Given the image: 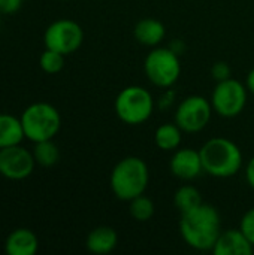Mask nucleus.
I'll list each match as a JSON object with an SVG mask.
<instances>
[{"label":"nucleus","mask_w":254,"mask_h":255,"mask_svg":"<svg viewBox=\"0 0 254 255\" xmlns=\"http://www.w3.org/2000/svg\"><path fill=\"white\" fill-rule=\"evenodd\" d=\"M180 233L183 241L196 251H213L217 238L222 233V220L219 211L202 203L198 208L181 214Z\"/></svg>","instance_id":"nucleus-1"},{"label":"nucleus","mask_w":254,"mask_h":255,"mask_svg":"<svg viewBox=\"0 0 254 255\" xmlns=\"http://www.w3.org/2000/svg\"><path fill=\"white\" fill-rule=\"evenodd\" d=\"M199 152L204 172L213 178H232L241 170L244 164L241 148L234 140L223 136L207 140Z\"/></svg>","instance_id":"nucleus-2"},{"label":"nucleus","mask_w":254,"mask_h":255,"mask_svg":"<svg viewBox=\"0 0 254 255\" xmlns=\"http://www.w3.org/2000/svg\"><path fill=\"white\" fill-rule=\"evenodd\" d=\"M150 182V170L141 157H126L120 160L109 176V185L114 196L121 202H130L135 197L145 194Z\"/></svg>","instance_id":"nucleus-3"},{"label":"nucleus","mask_w":254,"mask_h":255,"mask_svg":"<svg viewBox=\"0 0 254 255\" xmlns=\"http://www.w3.org/2000/svg\"><path fill=\"white\" fill-rule=\"evenodd\" d=\"M19 120L25 139L33 143L54 139L61 127L60 112L55 106L45 102L31 103L27 106Z\"/></svg>","instance_id":"nucleus-4"},{"label":"nucleus","mask_w":254,"mask_h":255,"mask_svg":"<svg viewBox=\"0 0 254 255\" xmlns=\"http://www.w3.org/2000/svg\"><path fill=\"white\" fill-rule=\"evenodd\" d=\"M156 108L153 94L141 85H129L123 88L114 103L117 117L129 126H139L150 120Z\"/></svg>","instance_id":"nucleus-5"},{"label":"nucleus","mask_w":254,"mask_h":255,"mask_svg":"<svg viewBox=\"0 0 254 255\" xmlns=\"http://www.w3.org/2000/svg\"><path fill=\"white\" fill-rule=\"evenodd\" d=\"M144 72L148 81L159 88H172L181 76L180 55L169 46H154L144 60Z\"/></svg>","instance_id":"nucleus-6"},{"label":"nucleus","mask_w":254,"mask_h":255,"mask_svg":"<svg viewBox=\"0 0 254 255\" xmlns=\"http://www.w3.org/2000/svg\"><path fill=\"white\" fill-rule=\"evenodd\" d=\"M249 97V88L238 79L229 78L216 84L211 94V105L217 115L235 118L243 114Z\"/></svg>","instance_id":"nucleus-7"},{"label":"nucleus","mask_w":254,"mask_h":255,"mask_svg":"<svg viewBox=\"0 0 254 255\" xmlns=\"http://www.w3.org/2000/svg\"><path fill=\"white\" fill-rule=\"evenodd\" d=\"M84 42V30L82 27L67 18L57 19L51 22L43 33L45 48L57 51L63 55H70L76 52Z\"/></svg>","instance_id":"nucleus-8"},{"label":"nucleus","mask_w":254,"mask_h":255,"mask_svg":"<svg viewBox=\"0 0 254 255\" xmlns=\"http://www.w3.org/2000/svg\"><path fill=\"white\" fill-rule=\"evenodd\" d=\"M213 112L211 100L195 94L181 100L175 111L174 121L184 133H199L211 121Z\"/></svg>","instance_id":"nucleus-9"},{"label":"nucleus","mask_w":254,"mask_h":255,"mask_svg":"<svg viewBox=\"0 0 254 255\" xmlns=\"http://www.w3.org/2000/svg\"><path fill=\"white\" fill-rule=\"evenodd\" d=\"M36 160L28 149L13 145L0 149V175L10 181H22L34 170Z\"/></svg>","instance_id":"nucleus-10"},{"label":"nucleus","mask_w":254,"mask_h":255,"mask_svg":"<svg viewBox=\"0 0 254 255\" xmlns=\"http://www.w3.org/2000/svg\"><path fill=\"white\" fill-rule=\"evenodd\" d=\"M172 175L181 181H193L204 173L201 152L192 148H178L169 160Z\"/></svg>","instance_id":"nucleus-11"},{"label":"nucleus","mask_w":254,"mask_h":255,"mask_svg":"<svg viewBox=\"0 0 254 255\" xmlns=\"http://www.w3.org/2000/svg\"><path fill=\"white\" fill-rule=\"evenodd\" d=\"M254 247L241 232V229L222 230L213 248V253L216 255H252Z\"/></svg>","instance_id":"nucleus-12"},{"label":"nucleus","mask_w":254,"mask_h":255,"mask_svg":"<svg viewBox=\"0 0 254 255\" xmlns=\"http://www.w3.org/2000/svg\"><path fill=\"white\" fill-rule=\"evenodd\" d=\"M37 250L39 241L28 229H16L4 241V253L7 255H34Z\"/></svg>","instance_id":"nucleus-13"},{"label":"nucleus","mask_w":254,"mask_h":255,"mask_svg":"<svg viewBox=\"0 0 254 255\" xmlns=\"http://www.w3.org/2000/svg\"><path fill=\"white\" fill-rule=\"evenodd\" d=\"M133 36L141 45L154 48L163 42V39L166 36V28H165L163 22H160L159 19L142 18L136 22V25L133 28Z\"/></svg>","instance_id":"nucleus-14"},{"label":"nucleus","mask_w":254,"mask_h":255,"mask_svg":"<svg viewBox=\"0 0 254 255\" xmlns=\"http://www.w3.org/2000/svg\"><path fill=\"white\" fill-rule=\"evenodd\" d=\"M118 244V235L112 227L100 226L91 230L87 236L85 247L91 254L105 255L112 253Z\"/></svg>","instance_id":"nucleus-15"},{"label":"nucleus","mask_w":254,"mask_h":255,"mask_svg":"<svg viewBox=\"0 0 254 255\" xmlns=\"http://www.w3.org/2000/svg\"><path fill=\"white\" fill-rule=\"evenodd\" d=\"M24 137L21 120L9 114H0V149L19 145Z\"/></svg>","instance_id":"nucleus-16"},{"label":"nucleus","mask_w":254,"mask_h":255,"mask_svg":"<svg viewBox=\"0 0 254 255\" xmlns=\"http://www.w3.org/2000/svg\"><path fill=\"white\" fill-rule=\"evenodd\" d=\"M183 130L174 123H163L156 128L154 142L162 151H177L183 142Z\"/></svg>","instance_id":"nucleus-17"},{"label":"nucleus","mask_w":254,"mask_h":255,"mask_svg":"<svg viewBox=\"0 0 254 255\" xmlns=\"http://www.w3.org/2000/svg\"><path fill=\"white\" fill-rule=\"evenodd\" d=\"M204 203L201 191L193 185H183L175 191L174 205L180 214H186Z\"/></svg>","instance_id":"nucleus-18"},{"label":"nucleus","mask_w":254,"mask_h":255,"mask_svg":"<svg viewBox=\"0 0 254 255\" xmlns=\"http://www.w3.org/2000/svg\"><path fill=\"white\" fill-rule=\"evenodd\" d=\"M33 157L36 160V164H39L42 167H52L60 160V151H58L57 145L52 142V139L42 140V142L34 143Z\"/></svg>","instance_id":"nucleus-19"},{"label":"nucleus","mask_w":254,"mask_h":255,"mask_svg":"<svg viewBox=\"0 0 254 255\" xmlns=\"http://www.w3.org/2000/svg\"><path fill=\"white\" fill-rule=\"evenodd\" d=\"M154 212H156L154 202L150 197H147L145 194H141L129 202V214L138 223L150 221L153 218Z\"/></svg>","instance_id":"nucleus-20"},{"label":"nucleus","mask_w":254,"mask_h":255,"mask_svg":"<svg viewBox=\"0 0 254 255\" xmlns=\"http://www.w3.org/2000/svg\"><path fill=\"white\" fill-rule=\"evenodd\" d=\"M64 57L66 55H63L57 51L45 48V51L42 52V55L39 58V66L45 73H49V75L58 73L64 66Z\"/></svg>","instance_id":"nucleus-21"},{"label":"nucleus","mask_w":254,"mask_h":255,"mask_svg":"<svg viewBox=\"0 0 254 255\" xmlns=\"http://www.w3.org/2000/svg\"><path fill=\"white\" fill-rule=\"evenodd\" d=\"M240 229L246 235V238L250 241V244L254 247V208L249 209L243 215L241 223H240Z\"/></svg>","instance_id":"nucleus-22"},{"label":"nucleus","mask_w":254,"mask_h":255,"mask_svg":"<svg viewBox=\"0 0 254 255\" xmlns=\"http://www.w3.org/2000/svg\"><path fill=\"white\" fill-rule=\"evenodd\" d=\"M231 75H232V70H231V66H229L226 61H217V63H214L213 67H211V76H213L217 82L232 78Z\"/></svg>","instance_id":"nucleus-23"},{"label":"nucleus","mask_w":254,"mask_h":255,"mask_svg":"<svg viewBox=\"0 0 254 255\" xmlns=\"http://www.w3.org/2000/svg\"><path fill=\"white\" fill-rule=\"evenodd\" d=\"M22 0H0V13L12 15L21 9Z\"/></svg>","instance_id":"nucleus-24"},{"label":"nucleus","mask_w":254,"mask_h":255,"mask_svg":"<svg viewBox=\"0 0 254 255\" xmlns=\"http://www.w3.org/2000/svg\"><path fill=\"white\" fill-rule=\"evenodd\" d=\"M174 100H175V91L172 88H166V91L160 96V99L157 102V106H159V109L166 111L174 105Z\"/></svg>","instance_id":"nucleus-25"},{"label":"nucleus","mask_w":254,"mask_h":255,"mask_svg":"<svg viewBox=\"0 0 254 255\" xmlns=\"http://www.w3.org/2000/svg\"><path fill=\"white\" fill-rule=\"evenodd\" d=\"M246 181H247L249 187L254 190V155L246 164Z\"/></svg>","instance_id":"nucleus-26"},{"label":"nucleus","mask_w":254,"mask_h":255,"mask_svg":"<svg viewBox=\"0 0 254 255\" xmlns=\"http://www.w3.org/2000/svg\"><path fill=\"white\" fill-rule=\"evenodd\" d=\"M169 48H171L175 54H178V55H181V54L186 51V45H184V42L180 40V39H174V40L171 42Z\"/></svg>","instance_id":"nucleus-27"},{"label":"nucleus","mask_w":254,"mask_h":255,"mask_svg":"<svg viewBox=\"0 0 254 255\" xmlns=\"http://www.w3.org/2000/svg\"><path fill=\"white\" fill-rule=\"evenodd\" d=\"M246 85H247V88H249V93L254 94V67L249 72V75H247Z\"/></svg>","instance_id":"nucleus-28"},{"label":"nucleus","mask_w":254,"mask_h":255,"mask_svg":"<svg viewBox=\"0 0 254 255\" xmlns=\"http://www.w3.org/2000/svg\"><path fill=\"white\" fill-rule=\"evenodd\" d=\"M0 27H1V13H0Z\"/></svg>","instance_id":"nucleus-29"}]
</instances>
